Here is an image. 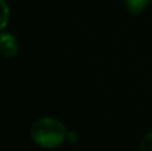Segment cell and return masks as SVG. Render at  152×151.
<instances>
[{
    "instance_id": "3",
    "label": "cell",
    "mask_w": 152,
    "mask_h": 151,
    "mask_svg": "<svg viewBox=\"0 0 152 151\" xmlns=\"http://www.w3.org/2000/svg\"><path fill=\"white\" fill-rule=\"evenodd\" d=\"M150 0H126V5L131 13H140L148 5Z\"/></svg>"
},
{
    "instance_id": "1",
    "label": "cell",
    "mask_w": 152,
    "mask_h": 151,
    "mask_svg": "<svg viewBox=\"0 0 152 151\" xmlns=\"http://www.w3.org/2000/svg\"><path fill=\"white\" fill-rule=\"evenodd\" d=\"M31 136L35 143L44 149H55L66 139V127L53 118H42L32 125Z\"/></svg>"
},
{
    "instance_id": "2",
    "label": "cell",
    "mask_w": 152,
    "mask_h": 151,
    "mask_svg": "<svg viewBox=\"0 0 152 151\" xmlns=\"http://www.w3.org/2000/svg\"><path fill=\"white\" fill-rule=\"evenodd\" d=\"M18 52V42L11 34H0V55L4 58H12Z\"/></svg>"
},
{
    "instance_id": "5",
    "label": "cell",
    "mask_w": 152,
    "mask_h": 151,
    "mask_svg": "<svg viewBox=\"0 0 152 151\" xmlns=\"http://www.w3.org/2000/svg\"><path fill=\"white\" fill-rule=\"evenodd\" d=\"M140 151H152V131H150L143 138L142 144H140Z\"/></svg>"
},
{
    "instance_id": "4",
    "label": "cell",
    "mask_w": 152,
    "mask_h": 151,
    "mask_svg": "<svg viewBox=\"0 0 152 151\" xmlns=\"http://www.w3.org/2000/svg\"><path fill=\"white\" fill-rule=\"evenodd\" d=\"M10 19V8L4 0H0V31L7 26Z\"/></svg>"
}]
</instances>
